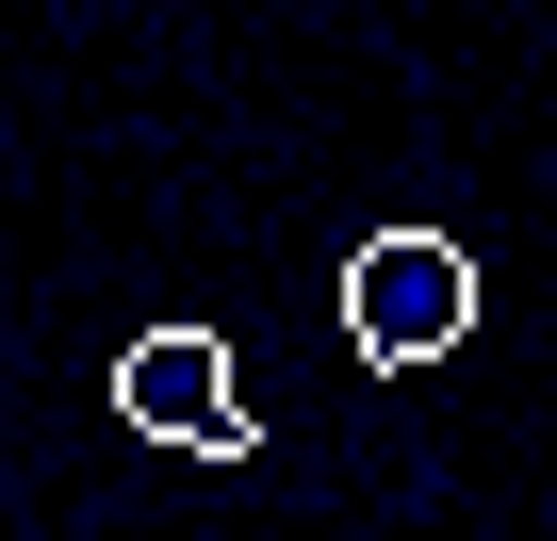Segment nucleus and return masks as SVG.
Returning <instances> with one entry per match:
<instances>
[{"label": "nucleus", "instance_id": "obj_1", "mask_svg": "<svg viewBox=\"0 0 557 541\" xmlns=\"http://www.w3.org/2000/svg\"><path fill=\"white\" fill-rule=\"evenodd\" d=\"M459 329H475V262H459L443 230H361V246H345V345H361V361L410 378V361H443Z\"/></svg>", "mask_w": 557, "mask_h": 541}, {"label": "nucleus", "instance_id": "obj_2", "mask_svg": "<svg viewBox=\"0 0 557 541\" xmlns=\"http://www.w3.org/2000/svg\"><path fill=\"white\" fill-rule=\"evenodd\" d=\"M115 410H132L148 443H181V459H246V443H262V410L230 394V345H213V329H132V345H115Z\"/></svg>", "mask_w": 557, "mask_h": 541}]
</instances>
